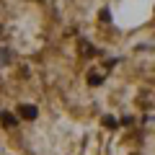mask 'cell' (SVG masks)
I'll list each match as a JSON object with an SVG mask.
<instances>
[{
    "label": "cell",
    "mask_w": 155,
    "mask_h": 155,
    "mask_svg": "<svg viewBox=\"0 0 155 155\" xmlns=\"http://www.w3.org/2000/svg\"><path fill=\"white\" fill-rule=\"evenodd\" d=\"M3 124H5V127H13V124H16V119H13V114H8V111H3Z\"/></svg>",
    "instance_id": "7a4b0ae2"
},
{
    "label": "cell",
    "mask_w": 155,
    "mask_h": 155,
    "mask_svg": "<svg viewBox=\"0 0 155 155\" xmlns=\"http://www.w3.org/2000/svg\"><path fill=\"white\" fill-rule=\"evenodd\" d=\"M18 116H23V119H36V109L34 106H28V104H23V106H18Z\"/></svg>",
    "instance_id": "6da1fadb"
}]
</instances>
